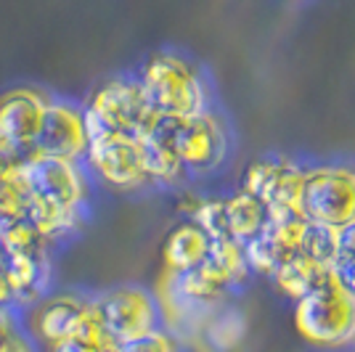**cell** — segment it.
I'll list each match as a JSON object with an SVG mask.
<instances>
[{"label":"cell","instance_id":"6da1fadb","mask_svg":"<svg viewBox=\"0 0 355 352\" xmlns=\"http://www.w3.org/2000/svg\"><path fill=\"white\" fill-rule=\"evenodd\" d=\"M138 77L164 119H189L218 109L207 69L175 48L148 53L138 67Z\"/></svg>","mask_w":355,"mask_h":352},{"label":"cell","instance_id":"7a4b0ae2","mask_svg":"<svg viewBox=\"0 0 355 352\" xmlns=\"http://www.w3.org/2000/svg\"><path fill=\"white\" fill-rule=\"evenodd\" d=\"M83 106L90 138L101 132H128L144 138L164 119L138 72H119L101 80L88 93Z\"/></svg>","mask_w":355,"mask_h":352},{"label":"cell","instance_id":"3957f363","mask_svg":"<svg viewBox=\"0 0 355 352\" xmlns=\"http://www.w3.org/2000/svg\"><path fill=\"white\" fill-rule=\"evenodd\" d=\"M292 326L297 337L315 350H350L355 347V297L342 292L331 279L292 308Z\"/></svg>","mask_w":355,"mask_h":352},{"label":"cell","instance_id":"277c9868","mask_svg":"<svg viewBox=\"0 0 355 352\" xmlns=\"http://www.w3.org/2000/svg\"><path fill=\"white\" fill-rule=\"evenodd\" d=\"M85 167L93 180L117 193L154 191L151 177L146 173L141 138L128 132H101L90 138L85 154Z\"/></svg>","mask_w":355,"mask_h":352},{"label":"cell","instance_id":"5b68a950","mask_svg":"<svg viewBox=\"0 0 355 352\" xmlns=\"http://www.w3.org/2000/svg\"><path fill=\"white\" fill-rule=\"evenodd\" d=\"M173 143L191 177L215 175L234 151V132L220 109L199 117L173 119Z\"/></svg>","mask_w":355,"mask_h":352},{"label":"cell","instance_id":"8992f818","mask_svg":"<svg viewBox=\"0 0 355 352\" xmlns=\"http://www.w3.org/2000/svg\"><path fill=\"white\" fill-rule=\"evenodd\" d=\"M302 215L308 222L342 228L355 220V167L353 164H305Z\"/></svg>","mask_w":355,"mask_h":352},{"label":"cell","instance_id":"52a82bcc","mask_svg":"<svg viewBox=\"0 0 355 352\" xmlns=\"http://www.w3.org/2000/svg\"><path fill=\"white\" fill-rule=\"evenodd\" d=\"M93 299H96V308L101 313L106 334L112 342H117L119 347L162 328L157 299L146 286L119 283V286H112L106 292L96 294Z\"/></svg>","mask_w":355,"mask_h":352},{"label":"cell","instance_id":"ba28073f","mask_svg":"<svg viewBox=\"0 0 355 352\" xmlns=\"http://www.w3.org/2000/svg\"><path fill=\"white\" fill-rule=\"evenodd\" d=\"M24 175H27L30 196L35 199L59 206H72V209H90L93 177L85 161L59 159L40 151H30L24 159Z\"/></svg>","mask_w":355,"mask_h":352},{"label":"cell","instance_id":"9c48e42d","mask_svg":"<svg viewBox=\"0 0 355 352\" xmlns=\"http://www.w3.org/2000/svg\"><path fill=\"white\" fill-rule=\"evenodd\" d=\"M53 101L56 96L40 85H16L0 93V141L21 154L35 151Z\"/></svg>","mask_w":355,"mask_h":352},{"label":"cell","instance_id":"30bf717a","mask_svg":"<svg viewBox=\"0 0 355 352\" xmlns=\"http://www.w3.org/2000/svg\"><path fill=\"white\" fill-rule=\"evenodd\" d=\"M93 297L80 292H51L43 302L24 313L27 331L35 339V344H43L45 350L74 339L80 331V323L88 313Z\"/></svg>","mask_w":355,"mask_h":352},{"label":"cell","instance_id":"8fae6325","mask_svg":"<svg viewBox=\"0 0 355 352\" xmlns=\"http://www.w3.org/2000/svg\"><path fill=\"white\" fill-rule=\"evenodd\" d=\"M90 148L88 122H85V106L72 98H59L51 103L40 141L35 151L59 157V159L83 161Z\"/></svg>","mask_w":355,"mask_h":352},{"label":"cell","instance_id":"7c38bea8","mask_svg":"<svg viewBox=\"0 0 355 352\" xmlns=\"http://www.w3.org/2000/svg\"><path fill=\"white\" fill-rule=\"evenodd\" d=\"M308 220L292 218V220H268V228L260 236L244 244V254L250 270L257 276H273V270L282 263L292 260L302 249Z\"/></svg>","mask_w":355,"mask_h":352},{"label":"cell","instance_id":"4fadbf2b","mask_svg":"<svg viewBox=\"0 0 355 352\" xmlns=\"http://www.w3.org/2000/svg\"><path fill=\"white\" fill-rule=\"evenodd\" d=\"M146 173L154 191H183L189 188V170L180 161L173 143V119H162L154 130L141 138Z\"/></svg>","mask_w":355,"mask_h":352},{"label":"cell","instance_id":"5bb4252c","mask_svg":"<svg viewBox=\"0 0 355 352\" xmlns=\"http://www.w3.org/2000/svg\"><path fill=\"white\" fill-rule=\"evenodd\" d=\"M209 249H212V238L196 222H175L167 231V236L162 238V247H159L162 270L183 276V273H189L193 267L205 265V260L209 257Z\"/></svg>","mask_w":355,"mask_h":352},{"label":"cell","instance_id":"9a60e30c","mask_svg":"<svg viewBox=\"0 0 355 352\" xmlns=\"http://www.w3.org/2000/svg\"><path fill=\"white\" fill-rule=\"evenodd\" d=\"M24 159L27 154L0 141V231L19 220H27L30 186L24 175Z\"/></svg>","mask_w":355,"mask_h":352},{"label":"cell","instance_id":"2e32d148","mask_svg":"<svg viewBox=\"0 0 355 352\" xmlns=\"http://www.w3.org/2000/svg\"><path fill=\"white\" fill-rule=\"evenodd\" d=\"M8 260V281L14 294V308L27 313L51 294V254H24L6 257Z\"/></svg>","mask_w":355,"mask_h":352},{"label":"cell","instance_id":"e0dca14e","mask_svg":"<svg viewBox=\"0 0 355 352\" xmlns=\"http://www.w3.org/2000/svg\"><path fill=\"white\" fill-rule=\"evenodd\" d=\"M270 281H273L276 292L286 297V299H292V305H297V302L308 299L311 294H315L318 289H324L326 283L331 281V270L318 267L311 260H305L302 254H297V257L279 265L273 270Z\"/></svg>","mask_w":355,"mask_h":352},{"label":"cell","instance_id":"ac0fdd59","mask_svg":"<svg viewBox=\"0 0 355 352\" xmlns=\"http://www.w3.org/2000/svg\"><path fill=\"white\" fill-rule=\"evenodd\" d=\"M225 209H228V234L241 244L263 234L270 220L266 202H260L257 196L241 191V188L225 196Z\"/></svg>","mask_w":355,"mask_h":352},{"label":"cell","instance_id":"d6986e66","mask_svg":"<svg viewBox=\"0 0 355 352\" xmlns=\"http://www.w3.org/2000/svg\"><path fill=\"white\" fill-rule=\"evenodd\" d=\"M244 339H247V315L234 305H225L209 315L199 344L209 352H234Z\"/></svg>","mask_w":355,"mask_h":352},{"label":"cell","instance_id":"ffe728a7","mask_svg":"<svg viewBox=\"0 0 355 352\" xmlns=\"http://www.w3.org/2000/svg\"><path fill=\"white\" fill-rule=\"evenodd\" d=\"M289 164H292V157H282V154H266V157L252 159L241 175V191L252 193L268 204L286 175Z\"/></svg>","mask_w":355,"mask_h":352},{"label":"cell","instance_id":"44dd1931","mask_svg":"<svg viewBox=\"0 0 355 352\" xmlns=\"http://www.w3.org/2000/svg\"><path fill=\"white\" fill-rule=\"evenodd\" d=\"M209 270L218 276V279L234 292L236 286L247 283V279L252 276L250 263H247V254H244V244L236 238H220V241H212V249L209 257L205 260Z\"/></svg>","mask_w":355,"mask_h":352},{"label":"cell","instance_id":"7402d4cb","mask_svg":"<svg viewBox=\"0 0 355 352\" xmlns=\"http://www.w3.org/2000/svg\"><path fill=\"white\" fill-rule=\"evenodd\" d=\"M300 254H302L305 260H311L313 265L331 270L334 263L342 257L340 228L321 225V222H308L305 236H302V249H300Z\"/></svg>","mask_w":355,"mask_h":352},{"label":"cell","instance_id":"603a6c76","mask_svg":"<svg viewBox=\"0 0 355 352\" xmlns=\"http://www.w3.org/2000/svg\"><path fill=\"white\" fill-rule=\"evenodd\" d=\"M0 249L6 257H24V254H51L53 244L30 220H19L6 231H0Z\"/></svg>","mask_w":355,"mask_h":352},{"label":"cell","instance_id":"cb8c5ba5","mask_svg":"<svg viewBox=\"0 0 355 352\" xmlns=\"http://www.w3.org/2000/svg\"><path fill=\"white\" fill-rule=\"evenodd\" d=\"M0 352H37L21 310L0 308Z\"/></svg>","mask_w":355,"mask_h":352},{"label":"cell","instance_id":"d4e9b609","mask_svg":"<svg viewBox=\"0 0 355 352\" xmlns=\"http://www.w3.org/2000/svg\"><path fill=\"white\" fill-rule=\"evenodd\" d=\"M191 222H196L212 241L231 238L228 234V209H225V196H209L205 193L202 202L191 215Z\"/></svg>","mask_w":355,"mask_h":352},{"label":"cell","instance_id":"484cf974","mask_svg":"<svg viewBox=\"0 0 355 352\" xmlns=\"http://www.w3.org/2000/svg\"><path fill=\"white\" fill-rule=\"evenodd\" d=\"M122 352H183V344L173 334H167L164 328H159V331H154L148 337L125 344Z\"/></svg>","mask_w":355,"mask_h":352},{"label":"cell","instance_id":"4316f807","mask_svg":"<svg viewBox=\"0 0 355 352\" xmlns=\"http://www.w3.org/2000/svg\"><path fill=\"white\" fill-rule=\"evenodd\" d=\"M331 279L342 292L355 297V257H340L331 267Z\"/></svg>","mask_w":355,"mask_h":352},{"label":"cell","instance_id":"83f0119b","mask_svg":"<svg viewBox=\"0 0 355 352\" xmlns=\"http://www.w3.org/2000/svg\"><path fill=\"white\" fill-rule=\"evenodd\" d=\"M0 308H14V294H11V281H8V260L0 249Z\"/></svg>","mask_w":355,"mask_h":352},{"label":"cell","instance_id":"f1b7e54d","mask_svg":"<svg viewBox=\"0 0 355 352\" xmlns=\"http://www.w3.org/2000/svg\"><path fill=\"white\" fill-rule=\"evenodd\" d=\"M340 252L342 257H355V220L340 228Z\"/></svg>","mask_w":355,"mask_h":352},{"label":"cell","instance_id":"f546056e","mask_svg":"<svg viewBox=\"0 0 355 352\" xmlns=\"http://www.w3.org/2000/svg\"><path fill=\"white\" fill-rule=\"evenodd\" d=\"M104 347H96V344H88V342H80V339H67V342H59L53 347H48L45 352H101Z\"/></svg>","mask_w":355,"mask_h":352},{"label":"cell","instance_id":"4dcf8cb0","mask_svg":"<svg viewBox=\"0 0 355 352\" xmlns=\"http://www.w3.org/2000/svg\"><path fill=\"white\" fill-rule=\"evenodd\" d=\"M101 352H122V347H119L117 342H109V344H106V347Z\"/></svg>","mask_w":355,"mask_h":352}]
</instances>
